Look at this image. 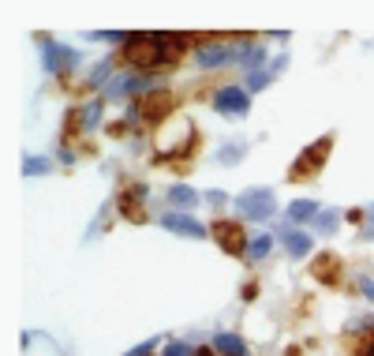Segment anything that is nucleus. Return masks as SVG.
Returning <instances> with one entry per match:
<instances>
[{
	"mask_svg": "<svg viewBox=\"0 0 374 356\" xmlns=\"http://www.w3.org/2000/svg\"><path fill=\"white\" fill-rule=\"evenodd\" d=\"M180 46H183V38H176V34H131L127 60L135 68H158V64H169Z\"/></svg>",
	"mask_w": 374,
	"mask_h": 356,
	"instance_id": "f257e3e1",
	"label": "nucleus"
},
{
	"mask_svg": "<svg viewBox=\"0 0 374 356\" xmlns=\"http://www.w3.org/2000/svg\"><path fill=\"white\" fill-rule=\"evenodd\" d=\"M236 210H240V218H247V221H270L273 210H277V199H273L270 188H247L244 196L236 199Z\"/></svg>",
	"mask_w": 374,
	"mask_h": 356,
	"instance_id": "f03ea898",
	"label": "nucleus"
},
{
	"mask_svg": "<svg viewBox=\"0 0 374 356\" xmlns=\"http://www.w3.org/2000/svg\"><path fill=\"white\" fill-rule=\"evenodd\" d=\"M217 113H225V116H244L251 109V98H247V90L244 86H225V90H217Z\"/></svg>",
	"mask_w": 374,
	"mask_h": 356,
	"instance_id": "7ed1b4c3",
	"label": "nucleus"
},
{
	"mask_svg": "<svg viewBox=\"0 0 374 356\" xmlns=\"http://www.w3.org/2000/svg\"><path fill=\"white\" fill-rule=\"evenodd\" d=\"M329 146H333V139H318L311 150H303L300 161L292 165V177H311L314 169H322V161H326V154H329Z\"/></svg>",
	"mask_w": 374,
	"mask_h": 356,
	"instance_id": "20e7f679",
	"label": "nucleus"
},
{
	"mask_svg": "<svg viewBox=\"0 0 374 356\" xmlns=\"http://www.w3.org/2000/svg\"><path fill=\"white\" fill-rule=\"evenodd\" d=\"M217 244H221L225 247V252L228 255H240V252H251V247H247V233L244 229H240V225L236 221H221V225H217Z\"/></svg>",
	"mask_w": 374,
	"mask_h": 356,
	"instance_id": "39448f33",
	"label": "nucleus"
},
{
	"mask_svg": "<svg viewBox=\"0 0 374 356\" xmlns=\"http://www.w3.org/2000/svg\"><path fill=\"white\" fill-rule=\"evenodd\" d=\"M161 225H165V229H172V233H180V236H195V240H199V236H206L202 221L187 218V214H165Z\"/></svg>",
	"mask_w": 374,
	"mask_h": 356,
	"instance_id": "423d86ee",
	"label": "nucleus"
},
{
	"mask_svg": "<svg viewBox=\"0 0 374 356\" xmlns=\"http://www.w3.org/2000/svg\"><path fill=\"white\" fill-rule=\"evenodd\" d=\"M277 236L284 240V247H289L292 259H303L307 252H311V236L307 233H296V229H277Z\"/></svg>",
	"mask_w": 374,
	"mask_h": 356,
	"instance_id": "0eeeda50",
	"label": "nucleus"
},
{
	"mask_svg": "<svg viewBox=\"0 0 374 356\" xmlns=\"http://www.w3.org/2000/svg\"><path fill=\"white\" fill-rule=\"evenodd\" d=\"M41 64H46V71L71 68V64H75V53L64 49V46H46V57H41Z\"/></svg>",
	"mask_w": 374,
	"mask_h": 356,
	"instance_id": "6e6552de",
	"label": "nucleus"
},
{
	"mask_svg": "<svg viewBox=\"0 0 374 356\" xmlns=\"http://www.w3.org/2000/svg\"><path fill=\"white\" fill-rule=\"evenodd\" d=\"M195 60L202 64V68H214V64H228L233 60V49H225V46H206L195 53Z\"/></svg>",
	"mask_w": 374,
	"mask_h": 356,
	"instance_id": "1a4fd4ad",
	"label": "nucleus"
},
{
	"mask_svg": "<svg viewBox=\"0 0 374 356\" xmlns=\"http://www.w3.org/2000/svg\"><path fill=\"white\" fill-rule=\"evenodd\" d=\"M214 352H221V356H244L247 345L240 341L236 334H217V338H214Z\"/></svg>",
	"mask_w": 374,
	"mask_h": 356,
	"instance_id": "9d476101",
	"label": "nucleus"
},
{
	"mask_svg": "<svg viewBox=\"0 0 374 356\" xmlns=\"http://www.w3.org/2000/svg\"><path fill=\"white\" fill-rule=\"evenodd\" d=\"M289 221H318V203L296 199L292 207H289Z\"/></svg>",
	"mask_w": 374,
	"mask_h": 356,
	"instance_id": "9b49d317",
	"label": "nucleus"
},
{
	"mask_svg": "<svg viewBox=\"0 0 374 356\" xmlns=\"http://www.w3.org/2000/svg\"><path fill=\"white\" fill-rule=\"evenodd\" d=\"M169 199L176 203V207H195L199 203V196H195V188H187V184H176V188H169Z\"/></svg>",
	"mask_w": 374,
	"mask_h": 356,
	"instance_id": "f8f14e48",
	"label": "nucleus"
},
{
	"mask_svg": "<svg viewBox=\"0 0 374 356\" xmlns=\"http://www.w3.org/2000/svg\"><path fill=\"white\" fill-rule=\"evenodd\" d=\"M142 86V79H135V75H131V79H116L113 86H109V94H113V98H124V94H135Z\"/></svg>",
	"mask_w": 374,
	"mask_h": 356,
	"instance_id": "ddd939ff",
	"label": "nucleus"
},
{
	"mask_svg": "<svg viewBox=\"0 0 374 356\" xmlns=\"http://www.w3.org/2000/svg\"><path fill=\"white\" fill-rule=\"evenodd\" d=\"M270 244H273V236H266V233H262V236H255V240H251V259H266V252H270Z\"/></svg>",
	"mask_w": 374,
	"mask_h": 356,
	"instance_id": "4468645a",
	"label": "nucleus"
},
{
	"mask_svg": "<svg viewBox=\"0 0 374 356\" xmlns=\"http://www.w3.org/2000/svg\"><path fill=\"white\" fill-rule=\"evenodd\" d=\"M340 218H337V210H322V214H318V233H329V229H333V225H337Z\"/></svg>",
	"mask_w": 374,
	"mask_h": 356,
	"instance_id": "2eb2a0df",
	"label": "nucleus"
},
{
	"mask_svg": "<svg viewBox=\"0 0 374 356\" xmlns=\"http://www.w3.org/2000/svg\"><path fill=\"white\" fill-rule=\"evenodd\" d=\"M165 356H199V349H191V345H183V341H172L169 349H165Z\"/></svg>",
	"mask_w": 374,
	"mask_h": 356,
	"instance_id": "dca6fc26",
	"label": "nucleus"
},
{
	"mask_svg": "<svg viewBox=\"0 0 374 356\" xmlns=\"http://www.w3.org/2000/svg\"><path fill=\"white\" fill-rule=\"evenodd\" d=\"M97 121H102V102H94V105H86V116H83V124H86V128H94Z\"/></svg>",
	"mask_w": 374,
	"mask_h": 356,
	"instance_id": "f3484780",
	"label": "nucleus"
},
{
	"mask_svg": "<svg viewBox=\"0 0 374 356\" xmlns=\"http://www.w3.org/2000/svg\"><path fill=\"white\" fill-rule=\"evenodd\" d=\"M240 60H244L247 68H258V64L266 60V53H262V49H247V53H244V57H240Z\"/></svg>",
	"mask_w": 374,
	"mask_h": 356,
	"instance_id": "a211bd4d",
	"label": "nucleus"
},
{
	"mask_svg": "<svg viewBox=\"0 0 374 356\" xmlns=\"http://www.w3.org/2000/svg\"><path fill=\"white\" fill-rule=\"evenodd\" d=\"M240 150H244V143H233V146H225L217 158H221V161H236V158H240Z\"/></svg>",
	"mask_w": 374,
	"mask_h": 356,
	"instance_id": "6ab92c4d",
	"label": "nucleus"
},
{
	"mask_svg": "<svg viewBox=\"0 0 374 356\" xmlns=\"http://www.w3.org/2000/svg\"><path fill=\"white\" fill-rule=\"evenodd\" d=\"M270 83V75L266 71H255V75H251V79H247V86H251V90H262V86H266Z\"/></svg>",
	"mask_w": 374,
	"mask_h": 356,
	"instance_id": "aec40b11",
	"label": "nucleus"
},
{
	"mask_svg": "<svg viewBox=\"0 0 374 356\" xmlns=\"http://www.w3.org/2000/svg\"><path fill=\"white\" fill-rule=\"evenodd\" d=\"M46 169H49V161H46V158H38V161H34V158H27V172H30V177H34V172H46Z\"/></svg>",
	"mask_w": 374,
	"mask_h": 356,
	"instance_id": "412c9836",
	"label": "nucleus"
},
{
	"mask_svg": "<svg viewBox=\"0 0 374 356\" xmlns=\"http://www.w3.org/2000/svg\"><path fill=\"white\" fill-rule=\"evenodd\" d=\"M153 345H158V341H146V345H139V349H131L127 356H150V349H153Z\"/></svg>",
	"mask_w": 374,
	"mask_h": 356,
	"instance_id": "4be33fe9",
	"label": "nucleus"
},
{
	"mask_svg": "<svg viewBox=\"0 0 374 356\" xmlns=\"http://www.w3.org/2000/svg\"><path fill=\"white\" fill-rule=\"evenodd\" d=\"M105 75H109V64H102V68H94V75H90V79H94V83H102Z\"/></svg>",
	"mask_w": 374,
	"mask_h": 356,
	"instance_id": "5701e85b",
	"label": "nucleus"
},
{
	"mask_svg": "<svg viewBox=\"0 0 374 356\" xmlns=\"http://www.w3.org/2000/svg\"><path fill=\"white\" fill-rule=\"evenodd\" d=\"M359 356H374V334L367 338V345H363V352H359Z\"/></svg>",
	"mask_w": 374,
	"mask_h": 356,
	"instance_id": "b1692460",
	"label": "nucleus"
},
{
	"mask_svg": "<svg viewBox=\"0 0 374 356\" xmlns=\"http://www.w3.org/2000/svg\"><path fill=\"white\" fill-rule=\"evenodd\" d=\"M359 289H363V293H367V296H370V300H374V282H363V285H359Z\"/></svg>",
	"mask_w": 374,
	"mask_h": 356,
	"instance_id": "393cba45",
	"label": "nucleus"
},
{
	"mask_svg": "<svg viewBox=\"0 0 374 356\" xmlns=\"http://www.w3.org/2000/svg\"><path fill=\"white\" fill-rule=\"evenodd\" d=\"M367 225H370V229H374V210H370V214H367Z\"/></svg>",
	"mask_w": 374,
	"mask_h": 356,
	"instance_id": "a878e982",
	"label": "nucleus"
},
{
	"mask_svg": "<svg viewBox=\"0 0 374 356\" xmlns=\"http://www.w3.org/2000/svg\"><path fill=\"white\" fill-rule=\"evenodd\" d=\"M199 356H214V352H199Z\"/></svg>",
	"mask_w": 374,
	"mask_h": 356,
	"instance_id": "bb28decb",
	"label": "nucleus"
}]
</instances>
